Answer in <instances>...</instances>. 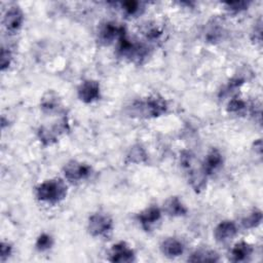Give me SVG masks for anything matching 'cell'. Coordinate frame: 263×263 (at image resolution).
<instances>
[{"label": "cell", "instance_id": "obj_24", "mask_svg": "<svg viewBox=\"0 0 263 263\" xmlns=\"http://www.w3.org/2000/svg\"><path fill=\"white\" fill-rule=\"evenodd\" d=\"M11 62V53L9 50H6L5 48H2L1 50V70H5L9 67Z\"/></svg>", "mask_w": 263, "mask_h": 263}, {"label": "cell", "instance_id": "obj_12", "mask_svg": "<svg viewBox=\"0 0 263 263\" xmlns=\"http://www.w3.org/2000/svg\"><path fill=\"white\" fill-rule=\"evenodd\" d=\"M223 164V157L222 154L218 149H212L205 156L204 161L202 163V171L203 173L208 175H212L214 172H216L221 165Z\"/></svg>", "mask_w": 263, "mask_h": 263}, {"label": "cell", "instance_id": "obj_2", "mask_svg": "<svg viewBox=\"0 0 263 263\" xmlns=\"http://www.w3.org/2000/svg\"><path fill=\"white\" fill-rule=\"evenodd\" d=\"M134 107H136L137 111L144 117H158L166 112L167 103L162 97L153 95L148 97L145 101L137 102Z\"/></svg>", "mask_w": 263, "mask_h": 263}, {"label": "cell", "instance_id": "obj_25", "mask_svg": "<svg viewBox=\"0 0 263 263\" xmlns=\"http://www.w3.org/2000/svg\"><path fill=\"white\" fill-rule=\"evenodd\" d=\"M12 253V247L5 241L1 242V247H0V257H1V261H5Z\"/></svg>", "mask_w": 263, "mask_h": 263}, {"label": "cell", "instance_id": "obj_20", "mask_svg": "<svg viewBox=\"0 0 263 263\" xmlns=\"http://www.w3.org/2000/svg\"><path fill=\"white\" fill-rule=\"evenodd\" d=\"M53 245V238L51 237V235L47 234V233H41L37 240H36V249L40 252H44L49 250Z\"/></svg>", "mask_w": 263, "mask_h": 263}, {"label": "cell", "instance_id": "obj_6", "mask_svg": "<svg viewBox=\"0 0 263 263\" xmlns=\"http://www.w3.org/2000/svg\"><path fill=\"white\" fill-rule=\"evenodd\" d=\"M135 252L124 241H119L112 246L110 250L109 260L111 262L129 263L135 261Z\"/></svg>", "mask_w": 263, "mask_h": 263}, {"label": "cell", "instance_id": "obj_10", "mask_svg": "<svg viewBox=\"0 0 263 263\" xmlns=\"http://www.w3.org/2000/svg\"><path fill=\"white\" fill-rule=\"evenodd\" d=\"M24 22V14L20 7L12 6L10 7L3 18L4 27L8 32H15L17 31Z\"/></svg>", "mask_w": 263, "mask_h": 263}, {"label": "cell", "instance_id": "obj_1", "mask_svg": "<svg viewBox=\"0 0 263 263\" xmlns=\"http://www.w3.org/2000/svg\"><path fill=\"white\" fill-rule=\"evenodd\" d=\"M36 197L43 202L57 203L67 195V186L61 179L46 180L36 187Z\"/></svg>", "mask_w": 263, "mask_h": 263}, {"label": "cell", "instance_id": "obj_11", "mask_svg": "<svg viewBox=\"0 0 263 263\" xmlns=\"http://www.w3.org/2000/svg\"><path fill=\"white\" fill-rule=\"evenodd\" d=\"M184 245L176 237H166L160 245V250L165 257L176 258L184 253Z\"/></svg>", "mask_w": 263, "mask_h": 263}, {"label": "cell", "instance_id": "obj_7", "mask_svg": "<svg viewBox=\"0 0 263 263\" xmlns=\"http://www.w3.org/2000/svg\"><path fill=\"white\" fill-rule=\"evenodd\" d=\"M161 219V211L155 205H151L138 215V220L142 228L146 231L151 230Z\"/></svg>", "mask_w": 263, "mask_h": 263}, {"label": "cell", "instance_id": "obj_5", "mask_svg": "<svg viewBox=\"0 0 263 263\" xmlns=\"http://www.w3.org/2000/svg\"><path fill=\"white\" fill-rule=\"evenodd\" d=\"M77 95L83 103H92L100 98V83L91 79L84 80L78 86Z\"/></svg>", "mask_w": 263, "mask_h": 263}, {"label": "cell", "instance_id": "obj_4", "mask_svg": "<svg viewBox=\"0 0 263 263\" xmlns=\"http://www.w3.org/2000/svg\"><path fill=\"white\" fill-rule=\"evenodd\" d=\"M90 174L91 167L88 164L76 160H71L64 166L65 178L70 182H80L87 179Z\"/></svg>", "mask_w": 263, "mask_h": 263}, {"label": "cell", "instance_id": "obj_14", "mask_svg": "<svg viewBox=\"0 0 263 263\" xmlns=\"http://www.w3.org/2000/svg\"><path fill=\"white\" fill-rule=\"evenodd\" d=\"M164 212L172 217H181L187 214V208L177 196H172L163 204Z\"/></svg>", "mask_w": 263, "mask_h": 263}, {"label": "cell", "instance_id": "obj_16", "mask_svg": "<svg viewBox=\"0 0 263 263\" xmlns=\"http://www.w3.org/2000/svg\"><path fill=\"white\" fill-rule=\"evenodd\" d=\"M262 222V212L258 209L253 210L248 216L241 220V224L245 228L251 229L259 226Z\"/></svg>", "mask_w": 263, "mask_h": 263}, {"label": "cell", "instance_id": "obj_17", "mask_svg": "<svg viewBox=\"0 0 263 263\" xmlns=\"http://www.w3.org/2000/svg\"><path fill=\"white\" fill-rule=\"evenodd\" d=\"M59 106V98L53 91H47L41 99V108L46 112H52Z\"/></svg>", "mask_w": 263, "mask_h": 263}, {"label": "cell", "instance_id": "obj_13", "mask_svg": "<svg viewBox=\"0 0 263 263\" xmlns=\"http://www.w3.org/2000/svg\"><path fill=\"white\" fill-rule=\"evenodd\" d=\"M253 254V248L250 243L246 241H239L234 245L230 252L231 261L234 262H243L249 260Z\"/></svg>", "mask_w": 263, "mask_h": 263}, {"label": "cell", "instance_id": "obj_15", "mask_svg": "<svg viewBox=\"0 0 263 263\" xmlns=\"http://www.w3.org/2000/svg\"><path fill=\"white\" fill-rule=\"evenodd\" d=\"M191 262H216L219 261V256L214 251H197L188 258Z\"/></svg>", "mask_w": 263, "mask_h": 263}, {"label": "cell", "instance_id": "obj_22", "mask_svg": "<svg viewBox=\"0 0 263 263\" xmlns=\"http://www.w3.org/2000/svg\"><path fill=\"white\" fill-rule=\"evenodd\" d=\"M122 9L128 15H135L140 11L141 3L138 1H125L122 4Z\"/></svg>", "mask_w": 263, "mask_h": 263}, {"label": "cell", "instance_id": "obj_19", "mask_svg": "<svg viewBox=\"0 0 263 263\" xmlns=\"http://www.w3.org/2000/svg\"><path fill=\"white\" fill-rule=\"evenodd\" d=\"M126 157L129 162H134V163H141V162L145 161L147 158L145 150L140 145L133 146V148L129 150Z\"/></svg>", "mask_w": 263, "mask_h": 263}, {"label": "cell", "instance_id": "obj_23", "mask_svg": "<svg viewBox=\"0 0 263 263\" xmlns=\"http://www.w3.org/2000/svg\"><path fill=\"white\" fill-rule=\"evenodd\" d=\"M226 7L228 10L230 11H234V12H239L241 10H245L248 8L249 6V2L246 1H234V2H227L225 3Z\"/></svg>", "mask_w": 263, "mask_h": 263}, {"label": "cell", "instance_id": "obj_9", "mask_svg": "<svg viewBox=\"0 0 263 263\" xmlns=\"http://www.w3.org/2000/svg\"><path fill=\"white\" fill-rule=\"evenodd\" d=\"M237 233L236 224L233 221L225 220L220 222L215 230H214V237L219 242H226L232 239Z\"/></svg>", "mask_w": 263, "mask_h": 263}, {"label": "cell", "instance_id": "obj_3", "mask_svg": "<svg viewBox=\"0 0 263 263\" xmlns=\"http://www.w3.org/2000/svg\"><path fill=\"white\" fill-rule=\"evenodd\" d=\"M112 228L113 220L106 213L98 212L88 218L87 229L92 236H104L111 232Z\"/></svg>", "mask_w": 263, "mask_h": 263}, {"label": "cell", "instance_id": "obj_18", "mask_svg": "<svg viewBox=\"0 0 263 263\" xmlns=\"http://www.w3.org/2000/svg\"><path fill=\"white\" fill-rule=\"evenodd\" d=\"M57 130H58L57 127H54L53 129H49L48 127H45V126L40 127L38 132L40 142H42L43 145H51L52 143H54L57 141V136H58Z\"/></svg>", "mask_w": 263, "mask_h": 263}, {"label": "cell", "instance_id": "obj_8", "mask_svg": "<svg viewBox=\"0 0 263 263\" xmlns=\"http://www.w3.org/2000/svg\"><path fill=\"white\" fill-rule=\"evenodd\" d=\"M124 31V28L117 26L115 23L107 22L101 26L99 30V41L105 45L111 44L114 40H118L121 33Z\"/></svg>", "mask_w": 263, "mask_h": 263}, {"label": "cell", "instance_id": "obj_21", "mask_svg": "<svg viewBox=\"0 0 263 263\" xmlns=\"http://www.w3.org/2000/svg\"><path fill=\"white\" fill-rule=\"evenodd\" d=\"M247 107V104L243 100L238 99V98H233L229 101L227 105V111L231 113H236L242 111Z\"/></svg>", "mask_w": 263, "mask_h": 263}]
</instances>
